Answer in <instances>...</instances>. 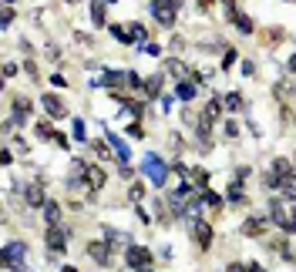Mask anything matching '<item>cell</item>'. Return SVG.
I'll list each match as a JSON object with an SVG mask.
<instances>
[{
    "label": "cell",
    "instance_id": "obj_1",
    "mask_svg": "<svg viewBox=\"0 0 296 272\" xmlns=\"http://www.w3.org/2000/svg\"><path fill=\"white\" fill-rule=\"evenodd\" d=\"M125 262H128L131 272H152L155 269V259L145 245H128L125 249Z\"/></svg>",
    "mask_w": 296,
    "mask_h": 272
},
{
    "label": "cell",
    "instance_id": "obj_2",
    "mask_svg": "<svg viewBox=\"0 0 296 272\" xmlns=\"http://www.w3.org/2000/svg\"><path fill=\"white\" fill-rule=\"evenodd\" d=\"M142 168H145V175L152 178L155 185H165L168 171H172V168H168V165H165V161L158 158V155H145V161H142Z\"/></svg>",
    "mask_w": 296,
    "mask_h": 272
},
{
    "label": "cell",
    "instance_id": "obj_3",
    "mask_svg": "<svg viewBox=\"0 0 296 272\" xmlns=\"http://www.w3.org/2000/svg\"><path fill=\"white\" fill-rule=\"evenodd\" d=\"M44 242H48V256H61L67 245V229L61 225H51L48 232H44Z\"/></svg>",
    "mask_w": 296,
    "mask_h": 272
},
{
    "label": "cell",
    "instance_id": "obj_4",
    "mask_svg": "<svg viewBox=\"0 0 296 272\" xmlns=\"http://www.w3.org/2000/svg\"><path fill=\"white\" fill-rule=\"evenodd\" d=\"M192 239L199 249H212V222H202V218H192Z\"/></svg>",
    "mask_w": 296,
    "mask_h": 272
},
{
    "label": "cell",
    "instance_id": "obj_5",
    "mask_svg": "<svg viewBox=\"0 0 296 272\" xmlns=\"http://www.w3.org/2000/svg\"><path fill=\"white\" fill-rule=\"evenodd\" d=\"M152 17L162 27H172L175 24V7H172L168 0H152Z\"/></svg>",
    "mask_w": 296,
    "mask_h": 272
},
{
    "label": "cell",
    "instance_id": "obj_6",
    "mask_svg": "<svg viewBox=\"0 0 296 272\" xmlns=\"http://www.w3.org/2000/svg\"><path fill=\"white\" fill-rule=\"evenodd\" d=\"M20 259H27V245L24 242H7V249H4V265H7V269H20Z\"/></svg>",
    "mask_w": 296,
    "mask_h": 272
},
{
    "label": "cell",
    "instance_id": "obj_7",
    "mask_svg": "<svg viewBox=\"0 0 296 272\" xmlns=\"http://www.w3.org/2000/svg\"><path fill=\"white\" fill-rule=\"evenodd\" d=\"M219 114H222V101H219V97H209L206 111H202V121H199V131H209L219 121Z\"/></svg>",
    "mask_w": 296,
    "mask_h": 272
},
{
    "label": "cell",
    "instance_id": "obj_8",
    "mask_svg": "<svg viewBox=\"0 0 296 272\" xmlns=\"http://www.w3.org/2000/svg\"><path fill=\"white\" fill-rule=\"evenodd\" d=\"M104 182H108V175H104L101 165H88V171H84V185H88V192H101Z\"/></svg>",
    "mask_w": 296,
    "mask_h": 272
},
{
    "label": "cell",
    "instance_id": "obj_9",
    "mask_svg": "<svg viewBox=\"0 0 296 272\" xmlns=\"http://www.w3.org/2000/svg\"><path fill=\"white\" fill-rule=\"evenodd\" d=\"M40 104H44V111L51 114V121H57V118H64V114H67L64 101H61L57 94H44V97H40Z\"/></svg>",
    "mask_w": 296,
    "mask_h": 272
},
{
    "label": "cell",
    "instance_id": "obj_10",
    "mask_svg": "<svg viewBox=\"0 0 296 272\" xmlns=\"http://www.w3.org/2000/svg\"><path fill=\"white\" fill-rule=\"evenodd\" d=\"M88 256L95 259L98 265H108V262H111V245H108V239H104V242H91V245H88Z\"/></svg>",
    "mask_w": 296,
    "mask_h": 272
},
{
    "label": "cell",
    "instance_id": "obj_11",
    "mask_svg": "<svg viewBox=\"0 0 296 272\" xmlns=\"http://www.w3.org/2000/svg\"><path fill=\"white\" fill-rule=\"evenodd\" d=\"M269 218L280 225L283 232H286V225H289V212L283 208V202H280V199H272V202H269Z\"/></svg>",
    "mask_w": 296,
    "mask_h": 272
},
{
    "label": "cell",
    "instance_id": "obj_12",
    "mask_svg": "<svg viewBox=\"0 0 296 272\" xmlns=\"http://www.w3.org/2000/svg\"><path fill=\"white\" fill-rule=\"evenodd\" d=\"M242 235H249V239H259V235H266V218L253 215L242 222Z\"/></svg>",
    "mask_w": 296,
    "mask_h": 272
},
{
    "label": "cell",
    "instance_id": "obj_13",
    "mask_svg": "<svg viewBox=\"0 0 296 272\" xmlns=\"http://www.w3.org/2000/svg\"><path fill=\"white\" fill-rule=\"evenodd\" d=\"M24 202H27V205H34V208L48 205V202H44V188H40V182H34V185H27V188H24Z\"/></svg>",
    "mask_w": 296,
    "mask_h": 272
},
{
    "label": "cell",
    "instance_id": "obj_14",
    "mask_svg": "<svg viewBox=\"0 0 296 272\" xmlns=\"http://www.w3.org/2000/svg\"><path fill=\"white\" fill-rule=\"evenodd\" d=\"M162 84H165V78H162V74H152V78H145L142 94H145V97H158V94H162Z\"/></svg>",
    "mask_w": 296,
    "mask_h": 272
},
{
    "label": "cell",
    "instance_id": "obj_15",
    "mask_svg": "<svg viewBox=\"0 0 296 272\" xmlns=\"http://www.w3.org/2000/svg\"><path fill=\"white\" fill-rule=\"evenodd\" d=\"M44 218H48V229L51 225H61V205H57V202H48V205H44Z\"/></svg>",
    "mask_w": 296,
    "mask_h": 272
},
{
    "label": "cell",
    "instance_id": "obj_16",
    "mask_svg": "<svg viewBox=\"0 0 296 272\" xmlns=\"http://www.w3.org/2000/svg\"><path fill=\"white\" fill-rule=\"evenodd\" d=\"M14 114H17V121H24L27 114H31V101H27L24 94H17V97H14Z\"/></svg>",
    "mask_w": 296,
    "mask_h": 272
},
{
    "label": "cell",
    "instance_id": "obj_17",
    "mask_svg": "<svg viewBox=\"0 0 296 272\" xmlns=\"http://www.w3.org/2000/svg\"><path fill=\"white\" fill-rule=\"evenodd\" d=\"M195 91H199V88H195V84H192V81H178V88H175V94L178 97H182V101H192V97H195Z\"/></svg>",
    "mask_w": 296,
    "mask_h": 272
},
{
    "label": "cell",
    "instance_id": "obj_18",
    "mask_svg": "<svg viewBox=\"0 0 296 272\" xmlns=\"http://www.w3.org/2000/svg\"><path fill=\"white\" fill-rule=\"evenodd\" d=\"M104 4L108 0H91V20H95V27H104Z\"/></svg>",
    "mask_w": 296,
    "mask_h": 272
},
{
    "label": "cell",
    "instance_id": "obj_19",
    "mask_svg": "<svg viewBox=\"0 0 296 272\" xmlns=\"http://www.w3.org/2000/svg\"><path fill=\"white\" fill-rule=\"evenodd\" d=\"M225 199L236 202V205H246V192H242V185H239V182H232V185H229V192H225Z\"/></svg>",
    "mask_w": 296,
    "mask_h": 272
},
{
    "label": "cell",
    "instance_id": "obj_20",
    "mask_svg": "<svg viewBox=\"0 0 296 272\" xmlns=\"http://www.w3.org/2000/svg\"><path fill=\"white\" fill-rule=\"evenodd\" d=\"M189 182H192V185H199V188H206L209 171H206V168H189Z\"/></svg>",
    "mask_w": 296,
    "mask_h": 272
},
{
    "label": "cell",
    "instance_id": "obj_21",
    "mask_svg": "<svg viewBox=\"0 0 296 272\" xmlns=\"http://www.w3.org/2000/svg\"><path fill=\"white\" fill-rule=\"evenodd\" d=\"M108 141H111V148H115V152H118V158H121V161H128V144L121 141L118 135H108Z\"/></svg>",
    "mask_w": 296,
    "mask_h": 272
},
{
    "label": "cell",
    "instance_id": "obj_22",
    "mask_svg": "<svg viewBox=\"0 0 296 272\" xmlns=\"http://www.w3.org/2000/svg\"><path fill=\"white\" fill-rule=\"evenodd\" d=\"M232 24H236V31H239L242 37H249V34H253V20H249L246 14H239V17H236V20H232Z\"/></svg>",
    "mask_w": 296,
    "mask_h": 272
},
{
    "label": "cell",
    "instance_id": "obj_23",
    "mask_svg": "<svg viewBox=\"0 0 296 272\" xmlns=\"http://www.w3.org/2000/svg\"><path fill=\"white\" fill-rule=\"evenodd\" d=\"M111 34L121 40V44H135V37L128 34V27H125V24H111Z\"/></svg>",
    "mask_w": 296,
    "mask_h": 272
},
{
    "label": "cell",
    "instance_id": "obj_24",
    "mask_svg": "<svg viewBox=\"0 0 296 272\" xmlns=\"http://www.w3.org/2000/svg\"><path fill=\"white\" fill-rule=\"evenodd\" d=\"M202 205H206V208H212V212H216V208L222 205V199H219L216 192H209V188H206V192H202Z\"/></svg>",
    "mask_w": 296,
    "mask_h": 272
},
{
    "label": "cell",
    "instance_id": "obj_25",
    "mask_svg": "<svg viewBox=\"0 0 296 272\" xmlns=\"http://www.w3.org/2000/svg\"><path fill=\"white\" fill-rule=\"evenodd\" d=\"M54 135H57V131L51 128L48 121H40V125H37V138H40V141H54Z\"/></svg>",
    "mask_w": 296,
    "mask_h": 272
},
{
    "label": "cell",
    "instance_id": "obj_26",
    "mask_svg": "<svg viewBox=\"0 0 296 272\" xmlns=\"http://www.w3.org/2000/svg\"><path fill=\"white\" fill-rule=\"evenodd\" d=\"M71 131H74V141H88V131H84V121H81V118L74 121V128H71Z\"/></svg>",
    "mask_w": 296,
    "mask_h": 272
},
{
    "label": "cell",
    "instance_id": "obj_27",
    "mask_svg": "<svg viewBox=\"0 0 296 272\" xmlns=\"http://www.w3.org/2000/svg\"><path fill=\"white\" fill-rule=\"evenodd\" d=\"M219 4L225 7V17H229V20H236V17H239V10H236V0H219Z\"/></svg>",
    "mask_w": 296,
    "mask_h": 272
},
{
    "label": "cell",
    "instance_id": "obj_28",
    "mask_svg": "<svg viewBox=\"0 0 296 272\" xmlns=\"http://www.w3.org/2000/svg\"><path fill=\"white\" fill-rule=\"evenodd\" d=\"M168 74H175V78H185V67H182V61H175V57H172V61H168Z\"/></svg>",
    "mask_w": 296,
    "mask_h": 272
},
{
    "label": "cell",
    "instance_id": "obj_29",
    "mask_svg": "<svg viewBox=\"0 0 296 272\" xmlns=\"http://www.w3.org/2000/svg\"><path fill=\"white\" fill-rule=\"evenodd\" d=\"M95 152H98V158H111V144H101V141H95Z\"/></svg>",
    "mask_w": 296,
    "mask_h": 272
},
{
    "label": "cell",
    "instance_id": "obj_30",
    "mask_svg": "<svg viewBox=\"0 0 296 272\" xmlns=\"http://www.w3.org/2000/svg\"><path fill=\"white\" fill-rule=\"evenodd\" d=\"M225 108H229V111H239V108H242V97H239V94H229V97H225Z\"/></svg>",
    "mask_w": 296,
    "mask_h": 272
},
{
    "label": "cell",
    "instance_id": "obj_31",
    "mask_svg": "<svg viewBox=\"0 0 296 272\" xmlns=\"http://www.w3.org/2000/svg\"><path fill=\"white\" fill-rule=\"evenodd\" d=\"M128 34H131L135 40H145V27H142V24H131V27H128Z\"/></svg>",
    "mask_w": 296,
    "mask_h": 272
},
{
    "label": "cell",
    "instance_id": "obj_32",
    "mask_svg": "<svg viewBox=\"0 0 296 272\" xmlns=\"http://www.w3.org/2000/svg\"><path fill=\"white\" fill-rule=\"evenodd\" d=\"M232 64H236V51H225V61H222V67H225V71H229Z\"/></svg>",
    "mask_w": 296,
    "mask_h": 272
},
{
    "label": "cell",
    "instance_id": "obj_33",
    "mask_svg": "<svg viewBox=\"0 0 296 272\" xmlns=\"http://www.w3.org/2000/svg\"><path fill=\"white\" fill-rule=\"evenodd\" d=\"M225 135L236 138V135H239V125H236V121H229V125H225Z\"/></svg>",
    "mask_w": 296,
    "mask_h": 272
},
{
    "label": "cell",
    "instance_id": "obj_34",
    "mask_svg": "<svg viewBox=\"0 0 296 272\" xmlns=\"http://www.w3.org/2000/svg\"><path fill=\"white\" fill-rule=\"evenodd\" d=\"M54 144H57V148H67V144H71V141H67V138L61 135V131H57V135H54Z\"/></svg>",
    "mask_w": 296,
    "mask_h": 272
},
{
    "label": "cell",
    "instance_id": "obj_35",
    "mask_svg": "<svg viewBox=\"0 0 296 272\" xmlns=\"http://www.w3.org/2000/svg\"><path fill=\"white\" fill-rule=\"evenodd\" d=\"M225 272H249V265H242V262H232Z\"/></svg>",
    "mask_w": 296,
    "mask_h": 272
},
{
    "label": "cell",
    "instance_id": "obj_36",
    "mask_svg": "<svg viewBox=\"0 0 296 272\" xmlns=\"http://www.w3.org/2000/svg\"><path fill=\"white\" fill-rule=\"evenodd\" d=\"M128 195H131V199H135V202H138V199H142V185H138V182H135V185H131V192H128Z\"/></svg>",
    "mask_w": 296,
    "mask_h": 272
},
{
    "label": "cell",
    "instance_id": "obj_37",
    "mask_svg": "<svg viewBox=\"0 0 296 272\" xmlns=\"http://www.w3.org/2000/svg\"><path fill=\"white\" fill-rule=\"evenodd\" d=\"M249 272H266V269H263L259 262H249Z\"/></svg>",
    "mask_w": 296,
    "mask_h": 272
},
{
    "label": "cell",
    "instance_id": "obj_38",
    "mask_svg": "<svg viewBox=\"0 0 296 272\" xmlns=\"http://www.w3.org/2000/svg\"><path fill=\"white\" fill-rule=\"evenodd\" d=\"M286 67H289V71H296V54L289 57V64H286Z\"/></svg>",
    "mask_w": 296,
    "mask_h": 272
},
{
    "label": "cell",
    "instance_id": "obj_39",
    "mask_svg": "<svg viewBox=\"0 0 296 272\" xmlns=\"http://www.w3.org/2000/svg\"><path fill=\"white\" fill-rule=\"evenodd\" d=\"M168 4H172V7H175V10H178V7H182V0H168Z\"/></svg>",
    "mask_w": 296,
    "mask_h": 272
},
{
    "label": "cell",
    "instance_id": "obj_40",
    "mask_svg": "<svg viewBox=\"0 0 296 272\" xmlns=\"http://www.w3.org/2000/svg\"><path fill=\"white\" fill-rule=\"evenodd\" d=\"M61 272H78V269H74V265H64V269H61Z\"/></svg>",
    "mask_w": 296,
    "mask_h": 272
},
{
    "label": "cell",
    "instance_id": "obj_41",
    "mask_svg": "<svg viewBox=\"0 0 296 272\" xmlns=\"http://www.w3.org/2000/svg\"><path fill=\"white\" fill-rule=\"evenodd\" d=\"M14 272H24V269H14Z\"/></svg>",
    "mask_w": 296,
    "mask_h": 272
},
{
    "label": "cell",
    "instance_id": "obj_42",
    "mask_svg": "<svg viewBox=\"0 0 296 272\" xmlns=\"http://www.w3.org/2000/svg\"><path fill=\"white\" fill-rule=\"evenodd\" d=\"M108 4H115V0H108Z\"/></svg>",
    "mask_w": 296,
    "mask_h": 272
}]
</instances>
